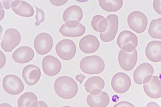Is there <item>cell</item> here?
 <instances>
[{
  "label": "cell",
  "instance_id": "83f0119b",
  "mask_svg": "<svg viewBox=\"0 0 161 107\" xmlns=\"http://www.w3.org/2000/svg\"><path fill=\"white\" fill-rule=\"evenodd\" d=\"M36 11V22L35 25L36 26H39L40 24L43 23L45 21V13L42 9L34 6Z\"/></svg>",
  "mask_w": 161,
  "mask_h": 107
},
{
  "label": "cell",
  "instance_id": "74e56055",
  "mask_svg": "<svg viewBox=\"0 0 161 107\" xmlns=\"http://www.w3.org/2000/svg\"><path fill=\"white\" fill-rule=\"evenodd\" d=\"M0 107H13L10 104L7 103H3L0 104Z\"/></svg>",
  "mask_w": 161,
  "mask_h": 107
},
{
  "label": "cell",
  "instance_id": "7c38bea8",
  "mask_svg": "<svg viewBox=\"0 0 161 107\" xmlns=\"http://www.w3.org/2000/svg\"><path fill=\"white\" fill-rule=\"evenodd\" d=\"M138 56L136 50L130 53L120 50L119 52L118 60L121 68L127 72L133 69L137 62Z\"/></svg>",
  "mask_w": 161,
  "mask_h": 107
},
{
  "label": "cell",
  "instance_id": "484cf974",
  "mask_svg": "<svg viewBox=\"0 0 161 107\" xmlns=\"http://www.w3.org/2000/svg\"><path fill=\"white\" fill-rule=\"evenodd\" d=\"M101 8L107 12H115L119 10L123 5V1L122 0H106L98 1Z\"/></svg>",
  "mask_w": 161,
  "mask_h": 107
},
{
  "label": "cell",
  "instance_id": "4dcf8cb0",
  "mask_svg": "<svg viewBox=\"0 0 161 107\" xmlns=\"http://www.w3.org/2000/svg\"><path fill=\"white\" fill-rule=\"evenodd\" d=\"M80 24L79 21H76V20H72V21L66 22L64 24L66 27L68 28H75L78 27Z\"/></svg>",
  "mask_w": 161,
  "mask_h": 107
},
{
  "label": "cell",
  "instance_id": "d590c367",
  "mask_svg": "<svg viewBox=\"0 0 161 107\" xmlns=\"http://www.w3.org/2000/svg\"><path fill=\"white\" fill-rule=\"evenodd\" d=\"M146 107H160L159 105L155 102H150L147 104Z\"/></svg>",
  "mask_w": 161,
  "mask_h": 107
},
{
  "label": "cell",
  "instance_id": "277c9868",
  "mask_svg": "<svg viewBox=\"0 0 161 107\" xmlns=\"http://www.w3.org/2000/svg\"><path fill=\"white\" fill-rule=\"evenodd\" d=\"M127 23L131 29L138 34H141L146 31L148 25L147 18L142 12L135 11L128 15Z\"/></svg>",
  "mask_w": 161,
  "mask_h": 107
},
{
  "label": "cell",
  "instance_id": "4316f807",
  "mask_svg": "<svg viewBox=\"0 0 161 107\" xmlns=\"http://www.w3.org/2000/svg\"><path fill=\"white\" fill-rule=\"evenodd\" d=\"M148 33L154 39H161V18L152 20L148 28Z\"/></svg>",
  "mask_w": 161,
  "mask_h": 107
},
{
  "label": "cell",
  "instance_id": "5b68a950",
  "mask_svg": "<svg viewBox=\"0 0 161 107\" xmlns=\"http://www.w3.org/2000/svg\"><path fill=\"white\" fill-rule=\"evenodd\" d=\"M21 35L17 30L10 28L6 30L1 42V47L5 52H11L20 43Z\"/></svg>",
  "mask_w": 161,
  "mask_h": 107
},
{
  "label": "cell",
  "instance_id": "ac0fdd59",
  "mask_svg": "<svg viewBox=\"0 0 161 107\" xmlns=\"http://www.w3.org/2000/svg\"><path fill=\"white\" fill-rule=\"evenodd\" d=\"M105 86V82L99 76H93L88 78L84 84L85 90L92 96H96L101 93Z\"/></svg>",
  "mask_w": 161,
  "mask_h": 107
},
{
  "label": "cell",
  "instance_id": "9a60e30c",
  "mask_svg": "<svg viewBox=\"0 0 161 107\" xmlns=\"http://www.w3.org/2000/svg\"><path fill=\"white\" fill-rule=\"evenodd\" d=\"M100 46L99 40L95 36L86 35L80 40L79 43L80 49L85 54H92L97 51Z\"/></svg>",
  "mask_w": 161,
  "mask_h": 107
},
{
  "label": "cell",
  "instance_id": "603a6c76",
  "mask_svg": "<svg viewBox=\"0 0 161 107\" xmlns=\"http://www.w3.org/2000/svg\"><path fill=\"white\" fill-rule=\"evenodd\" d=\"M39 102L35 94L27 92L22 94L18 99V107H38Z\"/></svg>",
  "mask_w": 161,
  "mask_h": 107
},
{
  "label": "cell",
  "instance_id": "8d00e7d4",
  "mask_svg": "<svg viewBox=\"0 0 161 107\" xmlns=\"http://www.w3.org/2000/svg\"><path fill=\"white\" fill-rule=\"evenodd\" d=\"M38 107H48L47 105L43 101H40L39 102Z\"/></svg>",
  "mask_w": 161,
  "mask_h": 107
},
{
  "label": "cell",
  "instance_id": "ba28073f",
  "mask_svg": "<svg viewBox=\"0 0 161 107\" xmlns=\"http://www.w3.org/2000/svg\"><path fill=\"white\" fill-rule=\"evenodd\" d=\"M53 45V40L49 34L40 33L36 36L34 41V47L37 53L44 55L51 51Z\"/></svg>",
  "mask_w": 161,
  "mask_h": 107
},
{
  "label": "cell",
  "instance_id": "e0dca14e",
  "mask_svg": "<svg viewBox=\"0 0 161 107\" xmlns=\"http://www.w3.org/2000/svg\"><path fill=\"white\" fill-rule=\"evenodd\" d=\"M35 53L33 49L28 46H21L16 49L12 54L14 61L19 64L27 63L33 59Z\"/></svg>",
  "mask_w": 161,
  "mask_h": 107
},
{
  "label": "cell",
  "instance_id": "e575fe53",
  "mask_svg": "<svg viewBox=\"0 0 161 107\" xmlns=\"http://www.w3.org/2000/svg\"><path fill=\"white\" fill-rule=\"evenodd\" d=\"M13 1H3V7L5 9H8L11 8V4Z\"/></svg>",
  "mask_w": 161,
  "mask_h": 107
},
{
  "label": "cell",
  "instance_id": "d6986e66",
  "mask_svg": "<svg viewBox=\"0 0 161 107\" xmlns=\"http://www.w3.org/2000/svg\"><path fill=\"white\" fill-rule=\"evenodd\" d=\"M11 7L16 14L22 17H31L35 13L31 5L25 1H13L11 4Z\"/></svg>",
  "mask_w": 161,
  "mask_h": 107
},
{
  "label": "cell",
  "instance_id": "ffe728a7",
  "mask_svg": "<svg viewBox=\"0 0 161 107\" xmlns=\"http://www.w3.org/2000/svg\"><path fill=\"white\" fill-rule=\"evenodd\" d=\"M146 55L148 60L153 62L161 61V41L149 42L146 48Z\"/></svg>",
  "mask_w": 161,
  "mask_h": 107
},
{
  "label": "cell",
  "instance_id": "f1b7e54d",
  "mask_svg": "<svg viewBox=\"0 0 161 107\" xmlns=\"http://www.w3.org/2000/svg\"><path fill=\"white\" fill-rule=\"evenodd\" d=\"M153 7L156 13L161 15V0L154 1Z\"/></svg>",
  "mask_w": 161,
  "mask_h": 107
},
{
  "label": "cell",
  "instance_id": "3957f363",
  "mask_svg": "<svg viewBox=\"0 0 161 107\" xmlns=\"http://www.w3.org/2000/svg\"><path fill=\"white\" fill-rule=\"evenodd\" d=\"M117 44L122 51L130 53L136 50L138 45V38L132 32L124 30L118 35Z\"/></svg>",
  "mask_w": 161,
  "mask_h": 107
},
{
  "label": "cell",
  "instance_id": "44dd1931",
  "mask_svg": "<svg viewBox=\"0 0 161 107\" xmlns=\"http://www.w3.org/2000/svg\"><path fill=\"white\" fill-rule=\"evenodd\" d=\"M86 102L90 107H106L109 104V95L106 92H102L99 94L92 96L89 94L86 99Z\"/></svg>",
  "mask_w": 161,
  "mask_h": 107
},
{
  "label": "cell",
  "instance_id": "8fae6325",
  "mask_svg": "<svg viewBox=\"0 0 161 107\" xmlns=\"http://www.w3.org/2000/svg\"><path fill=\"white\" fill-rule=\"evenodd\" d=\"M42 67L44 73L46 75L54 76L60 72L62 64L57 58L52 56L48 55L44 57L42 60Z\"/></svg>",
  "mask_w": 161,
  "mask_h": 107
},
{
  "label": "cell",
  "instance_id": "6da1fadb",
  "mask_svg": "<svg viewBox=\"0 0 161 107\" xmlns=\"http://www.w3.org/2000/svg\"><path fill=\"white\" fill-rule=\"evenodd\" d=\"M54 88L56 94L64 99H70L75 97L78 91L75 81L65 76H60L55 80Z\"/></svg>",
  "mask_w": 161,
  "mask_h": 107
},
{
  "label": "cell",
  "instance_id": "f35d334b",
  "mask_svg": "<svg viewBox=\"0 0 161 107\" xmlns=\"http://www.w3.org/2000/svg\"><path fill=\"white\" fill-rule=\"evenodd\" d=\"M62 107H72L70 106H63Z\"/></svg>",
  "mask_w": 161,
  "mask_h": 107
},
{
  "label": "cell",
  "instance_id": "52a82bcc",
  "mask_svg": "<svg viewBox=\"0 0 161 107\" xmlns=\"http://www.w3.org/2000/svg\"><path fill=\"white\" fill-rule=\"evenodd\" d=\"M55 50L58 56L62 60L68 61L75 56L76 48L75 43L69 39L60 40L56 44Z\"/></svg>",
  "mask_w": 161,
  "mask_h": 107
},
{
  "label": "cell",
  "instance_id": "9c48e42d",
  "mask_svg": "<svg viewBox=\"0 0 161 107\" xmlns=\"http://www.w3.org/2000/svg\"><path fill=\"white\" fill-rule=\"evenodd\" d=\"M131 83L130 77L122 72H118L114 74L111 83L113 90L119 94H123L127 92Z\"/></svg>",
  "mask_w": 161,
  "mask_h": 107
},
{
  "label": "cell",
  "instance_id": "836d02e7",
  "mask_svg": "<svg viewBox=\"0 0 161 107\" xmlns=\"http://www.w3.org/2000/svg\"><path fill=\"white\" fill-rule=\"evenodd\" d=\"M85 76H84L81 74L77 75L75 76L76 80L79 82L80 84L82 83L83 80L85 79Z\"/></svg>",
  "mask_w": 161,
  "mask_h": 107
},
{
  "label": "cell",
  "instance_id": "7402d4cb",
  "mask_svg": "<svg viewBox=\"0 0 161 107\" xmlns=\"http://www.w3.org/2000/svg\"><path fill=\"white\" fill-rule=\"evenodd\" d=\"M83 16L81 8L79 6L73 5L70 6L65 10L62 18L65 23L72 20H76L80 22L82 19Z\"/></svg>",
  "mask_w": 161,
  "mask_h": 107
},
{
  "label": "cell",
  "instance_id": "7a4b0ae2",
  "mask_svg": "<svg viewBox=\"0 0 161 107\" xmlns=\"http://www.w3.org/2000/svg\"><path fill=\"white\" fill-rule=\"evenodd\" d=\"M105 67L103 60L97 55L85 56L80 60V67L82 71L90 75L101 73Z\"/></svg>",
  "mask_w": 161,
  "mask_h": 107
},
{
  "label": "cell",
  "instance_id": "2e32d148",
  "mask_svg": "<svg viewBox=\"0 0 161 107\" xmlns=\"http://www.w3.org/2000/svg\"><path fill=\"white\" fill-rule=\"evenodd\" d=\"M143 84L144 91L149 97L153 99L161 98V82L158 76H153Z\"/></svg>",
  "mask_w": 161,
  "mask_h": 107
},
{
  "label": "cell",
  "instance_id": "d6a6232c",
  "mask_svg": "<svg viewBox=\"0 0 161 107\" xmlns=\"http://www.w3.org/2000/svg\"><path fill=\"white\" fill-rule=\"evenodd\" d=\"M6 62V57L3 52L1 51V68L3 67Z\"/></svg>",
  "mask_w": 161,
  "mask_h": 107
},
{
  "label": "cell",
  "instance_id": "8992f818",
  "mask_svg": "<svg viewBox=\"0 0 161 107\" xmlns=\"http://www.w3.org/2000/svg\"><path fill=\"white\" fill-rule=\"evenodd\" d=\"M3 87L5 91L12 95H17L23 91L25 86L20 78L15 75L6 76L3 80Z\"/></svg>",
  "mask_w": 161,
  "mask_h": 107
},
{
  "label": "cell",
  "instance_id": "5bb4252c",
  "mask_svg": "<svg viewBox=\"0 0 161 107\" xmlns=\"http://www.w3.org/2000/svg\"><path fill=\"white\" fill-rule=\"evenodd\" d=\"M41 72L37 66L33 64H29L23 68L22 76L28 85H35L39 81Z\"/></svg>",
  "mask_w": 161,
  "mask_h": 107
},
{
  "label": "cell",
  "instance_id": "d4e9b609",
  "mask_svg": "<svg viewBox=\"0 0 161 107\" xmlns=\"http://www.w3.org/2000/svg\"><path fill=\"white\" fill-rule=\"evenodd\" d=\"M91 25L93 29L101 33H105L108 29V22L103 16L96 15L92 17Z\"/></svg>",
  "mask_w": 161,
  "mask_h": 107
},
{
  "label": "cell",
  "instance_id": "30bf717a",
  "mask_svg": "<svg viewBox=\"0 0 161 107\" xmlns=\"http://www.w3.org/2000/svg\"><path fill=\"white\" fill-rule=\"evenodd\" d=\"M154 72V68L152 64L147 62L141 64L134 72V81L139 85L146 83L152 78Z\"/></svg>",
  "mask_w": 161,
  "mask_h": 107
},
{
  "label": "cell",
  "instance_id": "4fadbf2b",
  "mask_svg": "<svg viewBox=\"0 0 161 107\" xmlns=\"http://www.w3.org/2000/svg\"><path fill=\"white\" fill-rule=\"evenodd\" d=\"M108 22V26L105 33H100L101 40L104 42L112 41L115 38L117 33L119 27V19L116 14L108 15L106 17Z\"/></svg>",
  "mask_w": 161,
  "mask_h": 107
},
{
  "label": "cell",
  "instance_id": "1f68e13d",
  "mask_svg": "<svg viewBox=\"0 0 161 107\" xmlns=\"http://www.w3.org/2000/svg\"><path fill=\"white\" fill-rule=\"evenodd\" d=\"M50 3L52 5L56 6H61L63 5L68 2V1H64V0H56V1H50Z\"/></svg>",
  "mask_w": 161,
  "mask_h": 107
},
{
  "label": "cell",
  "instance_id": "f546056e",
  "mask_svg": "<svg viewBox=\"0 0 161 107\" xmlns=\"http://www.w3.org/2000/svg\"><path fill=\"white\" fill-rule=\"evenodd\" d=\"M113 107H136L134 105L130 102L125 101H121L114 105Z\"/></svg>",
  "mask_w": 161,
  "mask_h": 107
},
{
  "label": "cell",
  "instance_id": "cb8c5ba5",
  "mask_svg": "<svg viewBox=\"0 0 161 107\" xmlns=\"http://www.w3.org/2000/svg\"><path fill=\"white\" fill-rule=\"evenodd\" d=\"M86 28L80 24L77 27L68 28L64 24L61 26L59 32L62 35L68 37H80L85 33Z\"/></svg>",
  "mask_w": 161,
  "mask_h": 107
}]
</instances>
